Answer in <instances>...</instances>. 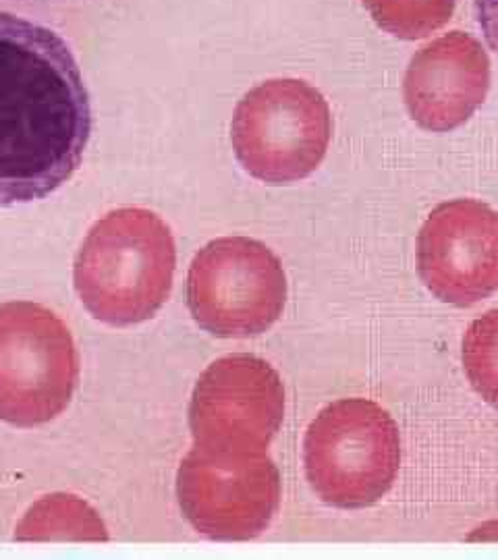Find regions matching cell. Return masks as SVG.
<instances>
[{
	"instance_id": "1",
	"label": "cell",
	"mask_w": 498,
	"mask_h": 560,
	"mask_svg": "<svg viewBox=\"0 0 498 560\" xmlns=\"http://www.w3.org/2000/svg\"><path fill=\"white\" fill-rule=\"evenodd\" d=\"M90 94L57 32L0 11V208L44 200L76 175Z\"/></svg>"
},
{
	"instance_id": "5",
	"label": "cell",
	"mask_w": 498,
	"mask_h": 560,
	"mask_svg": "<svg viewBox=\"0 0 498 560\" xmlns=\"http://www.w3.org/2000/svg\"><path fill=\"white\" fill-rule=\"evenodd\" d=\"M80 378L69 328L38 303L0 305V420L34 428L60 416Z\"/></svg>"
},
{
	"instance_id": "10",
	"label": "cell",
	"mask_w": 498,
	"mask_h": 560,
	"mask_svg": "<svg viewBox=\"0 0 498 560\" xmlns=\"http://www.w3.org/2000/svg\"><path fill=\"white\" fill-rule=\"evenodd\" d=\"M490 90V59L474 36L449 32L409 60L403 98L409 117L432 133L453 131L476 115Z\"/></svg>"
},
{
	"instance_id": "7",
	"label": "cell",
	"mask_w": 498,
	"mask_h": 560,
	"mask_svg": "<svg viewBox=\"0 0 498 560\" xmlns=\"http://www.w3.org/2000/svg\"><path fill=\"white\" fill-rule=\"evenodd\" d=\"M177 499L185 520L210 540H252L280 504V474L266 453L196 444L181 460Z\"/></svg>"
},
{
	"instance_id": "8",
	"label": "cell",
	"mask_w": 498,
	"mask_h": 560,
	"mask_svg": "<svg viewBox=\"0 0 498 560\" xmlns=\"http://www.w3.org/2000/svg\"><path fill=\"white\" fill-rule=\"evenodd\" d=\"M285 418V388L277 370L256 355L215 361L194 388L189 425L206 448L266 453Z\"/></svg>"
},
{
	"instance_id": "2",
	"label": "cell",
	"mask_w": 498,
	"mask_h": 560,
	"mask_svg": "<svg viewBox=\"0 0 498 560\" xmlns=\"http://www.w3.org/2000/svg\"><path fill=\"white\" fill-rule=\"evenodd\" d=\"M177 247L166 222L143 208L100 219L76 258L81 303L100 322L131 326L157 316L171 295Z\"/></svg>"
},
{
	"instance_id": "3",
	"label": "cell",
	"mask_w": 498,
	"mask_h": 560,
	"mask_svg": "<svg viewBox=\"0 0 498 560\" xmlns=\"http://www.w3.org/2000/svg\"><path fill=\"white\" fill-rule=\"evenodd\" d=\"M303 460L310 486L322 501L339 509H366L397 478V423L374 400H337L310 423Z\"/></svg>"
},
{
	"instance_id": "9",
	"label": "cell",
	"mask_w": 498,
	"mask_h": 560,
	"mask_svg": "<svg viewBox=\"0 0 498 560\" xmlns=\"http://www.w3.org/2000/svg\"><path fill=\"white\" fill-rule=\"evenodd\" d=\"M419 279L444 303L467 307L498 289V214L478 200L440 203L418 235Z\"/></svg>"
},
{
	"instance_id": "13",
	"label": "cell",
	"mask_w": 498,
	"mask_h": 560,
	"mask_svg": "<svg viewBox=\"0 0 498 560\" xmlns=\"http://www.w3.org/2000/svg\"><path fill=\"white\" fill-rule=\"evenodd\" d=\"M461 358L474 390L498 409V310L472 322L463 337Z\"/></svg>"
},
{
	"instance_id": "12",
	"label": "cell",
	"mask_w": 498,
	"mask_h": 560,
	"mask_svg": "<svg viewBox=\"0 0 498 560\" xmlns=\"http://www.w3.org/2000/svg\"><path fill=\"white\" fill-rule=\"evenodd\" d=\"M458 0H363L380 30L398 40H419L444 27Z\"/></svg>"
},
{
	"instance_id": "11",
	"label": "cell",
	"mask_w": 498,
	"mask_h": 560,
	"mask_svg": "<svg viewBox=\"0 0 498 560\" xmlns=\"http://www.w3.org/2000/svg\"><path fill=\"white\" fill-rule=\"evenodd\" d=\"M20 540H106L96 513L76 497H48L18 527Z\"/></svg>"
},
{
	"instance_id": "4",
	"label": "cell",
	"mask_w": 498,
	"mask_h": 560,
	"mask_svg": "<svg viewBox=\"0 0 498 560\" xmlns=\"http://www.w3.org/2000/svg\"><path fill=\"white\" fill-rule=\"evenodd\" d=\"M331 136L328 104L301 80L259 83L241 98L231 122L238 161L268 185L310 177L324 161Z\"/></svg>"
},
{
	"instance_id": "6",
	"label": "cell",
	"mask_w": 498,
	"mask_h": 560,
	"mask_svg": "<svg viewBox=\"0 0 498 560\" xmlns=\"http://www.w3.org/2000/svg\"><path fill=\"white\" fill-rule=\"evenodd\" d=\"M285 303L282 264L259 241H210L189 266V312L206 332L220 339H247L266 332L279 320Z\"/></svg>"
},
{
	"instance_id": "14",
	"label": "cell",
	"mask_w": 498,
	"mask_h": 560,
	"mask_svg": "<svg viewBox=\"0 0 498 560\" xmlns=\"http://www.w3.org/2000/svg\"><path fill=\"white\" fill-rule=\"evenodd\" d=\"M474 13L484 40L498 55V0H474Z\"/></svg>"
}]
</instances>
